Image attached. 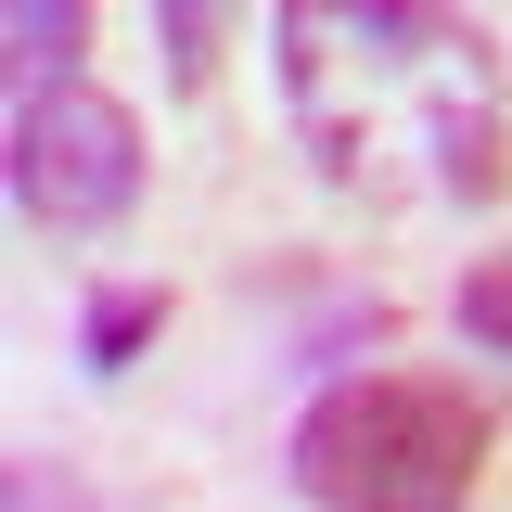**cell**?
<instances>
[{"label": "cell", "mask_w": 512, "mask_h": 512, "mask_svg": "<svg viewBox=\"0 0 512 512\" xmlns=\"http://www.w3.org/2000/svg\"><path fill=\"white\" fill-rule=\"evenodd\" d=\"M269 64H282V116L333 192H359V205H500L512 192V77L487 13L282 0Z\"/></svg>", "instance_id": "6da1fadb"}, {"label": "cell", "mask_w": 512, "mask_h": 512, "mask_svg": "<svg viewBox=\"0 0 512 512\" xmlns=\"http://www.w3.org/2000/svg\"><path fill=\"white\" fill-rule=\"evenodd\" d=\"M487 397L461 372H346L295 410V487L320 512H461L487 474Z\"/></svg>", "instance_id": "7a4b0ae2"}, {"label": "cell", "mask_w": 512, "mask_h": 512, "mask_svg": "<svg viewBox=\"0 0 512 512\" xmlns=\"http://www.w3.org/2000/svg\"><path fill=\"white\" fill-rule=\"evenodd\" d=\"M13 205L52 231V244H103L128 205H141V116L116 90L64 77L13 103Z\"/></svg>", "instance_id": "3957f363"}, {"label": "cell", "mask_w": 512, "mask_h": 512, "mask_svg": "<svg viewBox=\"0 0 512 512\" xmlns=\"http://www.w3.org/2000/svg\"><path fill=\"white\" fill-rule=\"evenodd\" d=\"M154 333H167V282H90V308H77V359L90 372H128Z\"/></svg>", "instance_id": "277c9868"}, {"label": "cell", "mask_w": 512, "mask_h": 512, "mask_svg": "<svg viewBox=\"0 0 512 512\" xmlns=\"http://www.w3.org/2000/svg\"><path fill=\"white\" fill-rule=\"evenodd\" d=\"M0 39H13V64H26V90H64V77H77V39H90V13H77V0H13Z\"/></svg>", "instance_id": "5b68a950"}, {"label": "cell", "mask_w": 512, "mask_h": 512, "mask_svg": "<svg viewBox=\"0 0 512 512\" xmlns=\"http://www.w3.org/2000/svg\"><path fill=\"white\" fill-rule=\"evenodd\" d=\"M448 320H461L487 359H512V256H474V269H461V295H448Z\"/></svg>", "instance_id": "8992f818"}, {"label": "cell", "mask_w": 512, "mask_h": 512, "mask_svg": "<svg viewBox=\"0 0 512 512\" xmlns=\"http://www.w3.org/2000/svg\"><path fill=\"white\" fill-rule=\"evenodd\" d=\"M167 52H180V90H205V64H218V13H167Z\"/></svg>", "instance_id": "52a82bcc"}]
</instances>
